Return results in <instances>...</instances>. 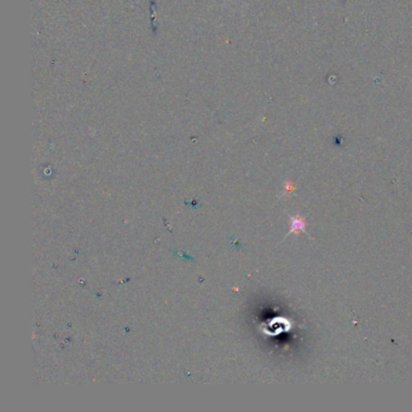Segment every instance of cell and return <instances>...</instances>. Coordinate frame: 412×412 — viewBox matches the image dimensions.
<instances>
[{"mask_svg":"<svg viewBox=\"0 0 412 412\" xmlns=\"http://www.w3.org/2000/svg\"><path fill=\"white\" fill-rule=\"evenodd\" d=\"M307 221H306V219L303 218L302 215H300V214H296V215H293L290 216V230L288 234L286 235V237H288V236L295 234V235H300V234H305L307 235L309 238L312 239L311 236L307 234V231H306V229H307ZM284 237V238H286Z\"/></svg>","mask_w":412,"mask_h":412,"instance_id":"obj_1","label":"cell"},{"mask_svg":"<svg viewBox=\"0 0 412 412\" xmlns=\"http://www.w3.org/2000/svg\"><path fill=\"white\" fill-rule=\"evenodd\" d=\"M295 189H296V186H295V185H294V183H292V181H287L286 185H284V193H283V195H290V194H293L294 191H295Z\"/></svg>","mask_w":412,"mask_h":412,"instance_id":"obj_2","label":"cell"}]
</instances>
